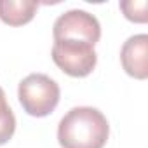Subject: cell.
<instances>
[{"label": "cell", "instance_id": "2", "mask_svg": "<svg viewBox=\"0 0 148 148\" xmlns=\"http://www.w3.org/2000/svg\"><path fill=\"white\" fill-rule=\"evenodd\" d=\"M59 86L44 73H32L19 82L18 98L23 110L32 117H47L59 103Z\"/></svg>", "mask_w": 148, "mask_h": 148}, {"label": "cell", "instance_id": "8", "mask_svg": "<svg viewBox=\"0 0 148 148\" xmlns=\"http://www.w3.org/2000/svg\"><path fill=\"white\" fill-rule=\"evenodd\" d=\"M120 9L129 21L145 23L146 21V2H122Z\"/></svg>", "mask_w": 148, "mask_h": 148}, {"label": "cell", "instance_id": "1", "mask_svg": "<svg viewBox=\"0 0 148 148\" xmlns=\"http://www.w3.org/2000/svg\"><path fill=\"white\" fill-rule=\"evenodd\" d=\"M108 136L106 117L92 106L71 108L58 125V141L63 148H103Z\"/></svg>", "mask_w": 148, "mask_h": 148}, {"label": "cell", "instance_id": "7", "mask_svg": "<svg viewBox=\"0 0 148 148\" xmlns=\"http://www.w3.org/2000/svg\"><path fill=\"white\" fill-rule=\"evenodd\" d=\"M16 131V117L7 105V98L4 89L0 87V145H5Z\"/></svg>", "mask_w": 148, "mask_h": 148}, {"label": "cell", "instance_id": "4", "mask_svg": "<svg viewBox=\"0 0 148 148\" xmlns=\"http://www.w3.org/2000/svg\"><path fill=\"white\" fill-rule=\"evenodd\" d=\"M52 61L70 77H87L98 63L94 47L75 42H54Z\"/></svg>", "mask_w": 148, "mask_h": 148}, {"label": "cell", "instance_id": "5", "mask_svg": "<svg viewBox=\"0 0 148 148\" xmlns=\"http://www.w3.org/2000/svg\"><path fill=\"white\" fill-rule=\"evenodd\" d=\"M120 61L127 75L145 80L148 77V37L145 33L129 37L120 49Z\"/></svg>", "mask_w": 148, "mask_h": 148}, {"label": "cell", "instance_id": "6", "mask_svg": "<svg viewBox=\"0 0 148 148\" xmlns=\"http://www.w3.org/2000/svg\"><path fill=\"white\" fill-rule=\"evenodd\" d=\"M37 9L38 4L30 0H0V19L11 26H21L33 19Z\"/></svg>", "mask_w": 148, "mask_h": 148}, {"label": "cell", "instance_id": "3", "mask_svg": "<svg viewBox=\"0 0 148 148\" xmlns=\"http://www.w3.org/2000/svg\"><path fill=\"white\" fill-rule=\"evenodd\" d=\"M52 37L54 42H75L94 47L101 38V26L96 16L80 9H71L54 21Z\"/></svg>", "mask_w": 148, "mask_h": 148}]
</instances>
